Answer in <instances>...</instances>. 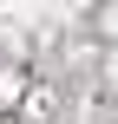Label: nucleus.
Returning <instances> with one entry per match:
<instances>
[{
  "instance_id": "obj_1",
  "label": "nucleus",
  "mask_w": 118,
  "mask_h": 124,
  "mask_svg": "<svg viewBox=\"0 0 118 124\" xmlns=\"http://www.w3.org/2000/svg\"><path fill=\"white\" fill-rule=\"evenodd\" d=\"M53 85H26V98H20V124H53Z\"/></svg>"
},
{
  "instance_id": "obj_2",
  "label": "nucleus",
  "mask_w": 118,
  "mask_h": 124,
  "mask_svg": "<svg viewBox=\"0 0 118 124\" xmlns=\"http://www.w3.org/2000/svg\"><path fill=\"white\" fill-rule=\"evenodd\" d=\"M26 98V72L20 65H0V105H20Z\"/></svg>"
},
{
  "instance_id": "obj_3",
  "label": "nucleus",
  "mask_w": 118,
  "mask_h": 124,
  "mask_svg": "<svg viewBox=\"0 0 118 124\" xmlns=\"http://www.w3.org/2000/svg\"><path fill=\"white\" fill-rule=\"evenodd\" d=\"M92 26H99V33L118 46V0H105V7H99V20H92Z\"/></svg>"
},
{
  "instance_id": "obj_4",
  "label": "nucleus",
  "mask_w": 118,
  "mask_h": 124,
  "mask_svg": "<svg viewBox=\"0 0 118 124\" xmlns=\"http://www.w3.org/2000/svg\"><path fill=\"white\" fill-rule=\"evenodd\" d=\"M105 85H112V92H118V46H112V52H105Z\"/></svg>"
},
{
  "instance_id": "obj_5",
  "label": "nucleus",
  "mask_w": 118,
  "mask_h": 124,
  "mask_svg": "<svg viewBox=\"0 0 118 124\" xmlns=\"http://www.w3.org/2000/svg\"><path fill=\"white\" fill-rule=\"evenodd\" d=\"M112 124H118V98H112Z\"/></svg>"
}]
</instances>
